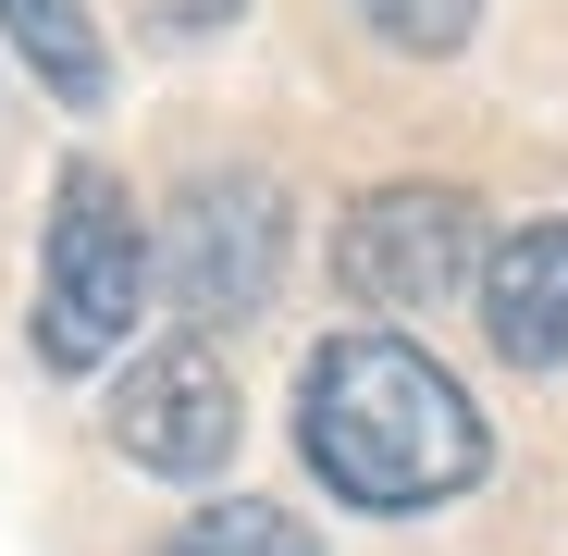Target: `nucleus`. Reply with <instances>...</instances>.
Instances as JSON below:
<instances>
[{
  "label": "nucleus",
  "instance_id": "20e7f679",
  "mask_svg": "<svg viewBox=\"0 0 568 556\" xmlns=\"http://www.w3.org/2000/svg\"><path fill=\"white\" fill-rule=\"evenodd\" d=\"M284 285V199L260 173H199L173 199V297L199 322H247Z\"/></svg>",
  "mask_w": 568,
  "mask_h": 556
},
{
  "label": "nucleus",
  "instance_id": "39448f33",
  "mask_svg": "<svg viewBox=\"0 0 568 556\" xmlns=\"http://www.w3.org/2000/svg\"><path fill=\"white\" fill-rule=\"evenodd\" d=\"M112 445L136 457V471H161V483H211L223 457H235V371L199 334L149 346L124 384H112Z\"/></svg>",
  "mask_w": 568,
  "mask_h": 556
},
{
  "label": "nucleus",
  "instance_id": "1a4fd4ad",
  "mask_svg": "<svg viewBox=\"0 0 568 556\" xmlns=\"http://www.w3.org/2000/svg\"><path fill=\"white\" fill-rule=\"evenodd\" d=\"M358 13H371V38H396V50L445 62V50L469 38V13H483V0H358Z\"/></svg>",
  "mask_w": 568,
  "mask_h": 556
},
{
  "label": "nucleus",
  "instance_id": "0eeeda50",
  "mask_svg": "<svg viewBox=\"0 0 568 556\" xmlns=\"http://www.w3.org/2000/svg\"><path fill=\"white\" fill-rule=\"evenodd\" d=\"M0 38H13V50L38 62V87H50L62 112H100L112 50H100V26H87L74 0H0Z\"/></svg>",
  "mask_w": 568,
  "mask_h": 556
},
{
  "label": "nucleus",
  "instance_id": "9d476101",
  "mask_svg": "<svg viewBox=\"0 0 568 556\" xmlns=\"http://www.w3.org/2000/svg\"><path fill=\"white\" fill-rule=\"evenodd\" d=\"M173 26H223V0H173Z\"/></svg>",
  "mask_w": 568,
  "mask_h": 556
},
{
  "label": "nucleus",
  "instance_id": "f257e3e1",
  "mask_svg": "<svg viewBox=\"0 0 568 556\" xmlns=\"http://www.w3.org/2000/svg\"><path fill=\"white\" fill-rule=\"evenodd\" d=\"M297 445L371 519H420V507H445V495H469L495 471L483 408H469L457 371L420 358L408 334H334L310 358V384H297Z\"/></svg>",
  "mask_w": 568,
  "mask_h": 556
},
{
  "label": "nucleus",
  "instance_id": "423d86ee",
  "mask_svg": "<svg viewBox=\"0 0 568 556\" xmlns=\"http://www.w3.org/2000/svg\"><path fill=\"white\" fill-rule=\"evenodd\" d=\"M483 334L519 371L568 358V223H519L507 247H483Z\"/></svg>",
  "mask_w": 568,
  "mask_h": 556
},
{
  "label": "nucleus",
  "instance_id": "f03ea898",
  "mask_svg": "<svg viewBox=\"0 0 568 556\" xmlns=\"http://www.w3.org/2000/svg\"><path fill=\"white\" fill-rule=\"evenodd\" d=\"M149 310V235L124 211V185L100 161L62 173L50 199V272H38V358L50 371H100Z\"/></svg>",
  "mask_w": 568,
  "mask_h": 556
},
{
  "label": "nucleus",
  "instance_id": "7ed1b4c3",
  "mask_svg": "<svg viewBox=\"0 0 568 556\" xmlns=\"http://www.w3.org/2000/svg\"><path fill=\"white\" fill-rule=\"evenodd\" d=\"M334 285L358 310H445L457 285H483V211L457 185H371L334 223Z\"/></svg>",
  "mask_w": 568,
  "mask_h": 556
},
{
  "label": "nucleus",
  "instance_id": "6e6552de",
  "mask_svg": "<svg viewBox=\"0 0 568 556\" xmlns=\"http://www.w3.org/2000/svg\"><path fill=\"white\" fill-rule=\"evenodd\" d=\"M161 556H322V544H310V519H284V507L235 495V507H199Z\"/></svg>",
  "mask_w": 568,
  "mask_h": 556
}]
</instances>
